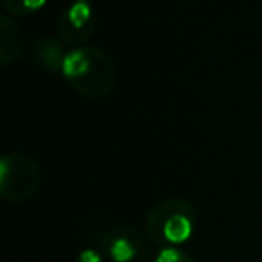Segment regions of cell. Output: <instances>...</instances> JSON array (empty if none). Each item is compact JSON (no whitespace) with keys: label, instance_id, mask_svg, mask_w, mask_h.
I'll use <instances>...</instances> for the list:
<instances>
[{"label":"cell","instance_id":"obj_1","mask_svg":"<svg viewBox=\"0 0 262 262\" xmlns=\"http://www.w3.org/2000/svg\"><path fill=\"white\" fill-rule=\"evenodd\" d=\"M61 72L79 94L88 97L106 95L115 81V67L112 59L99 49H76L65 54Z\"/></svg>","mask_w":262,"mask_h":262},{"label":"cell","instance_id":"obj_2","mask_svg":"<svg viewBox=\"0 0 262 262\" xmlns=\"http://www.w3.org/2000/svg\"><path fill=\"white\" fill-rule=\"evenodd\" d=\"M196 212L183 200H165L147 215V233L155 243L176 246L192 235Z\"/></svg>","mask_w":262,"mask_h":262},{"label":"cell","instance_id":"obj_3","mask_svg":"<svg viewBox=\"0 0 262 262\" xmlns=\"http://www.w3.org/2000/svg\"><path fill=\"white\" fill-rule=\"evenodd\" d=\"M40 182L36 165L22 155H8L0 162V194L9 201H24L34 194Z\"/></svg>","mask_w":262,"mask_h":262},{"label":"cell","instance_id":"obj_4","mask_svg":"<svg viewBox=\"0 0 262 262\" xmlns=\"http://www.w3.org/2000/svg\"><path fill=\"white\" fill-rule=\"evenodd\" d=\"M101 244L113 262H131L142 250V237L133 228L117 226L102 237Z\"/></svg>","mask_w":262,"mask_h":262},{"label":"cell","instance_id":"obj_5","mask_svg":"<svg viewBox=\"0 0 262 262\" xmlns=\"http://www.w3.org/2000/svg\"><path fill=\"white\" fill-rule=\"evenodd\" d=\"M59 34L69 43H81L92 34V9L88 2L76 0L59 18Z\"/></svg>","mask_w":262,"mask_h":262},{"label":"cell","instance_id":"obj_6","mask_svg":"<svg viewBox=\"0 0 262 262\" xmlns=\"http://www.w3.org/2000/svg\"><path fill=\"white\" fill-rule=\"evenodd\" d=\"M36 56L40 59V65L47 70H61L65 56L54 40H41L36 47Z\"/></svg>","mask_w":262,"mask_h":262},{"label":"cell","instance_id":"obj_7","mask_svg":"<svg viewBox=\"0 0 262 262\" xmlns=\"http://www.w3.org/2000/svg\"><path fill=\"white\" fill-rule=\"evenodd\" d=\"M45 2L47 0H4V6L8 11L15 15H27V13H34L43 8Z\"/></svg>","mask_w":262,"mask_h":262},{"label":"cell","instance_id":"obj_8","mask_svg":"<svg viewBox=\"0 0 262 262\" xmlns=\"http://www.w3.org/2000/svg\"><path fill=\"white\" fill-rule=\"evenodd\" d=\"M155 262H196V260L192 257H189L187 253H183L182 250H178L176 246H165L157 255V260Z\"/></svg>","mask_w":262,"mask_h":262},{"label":"cell","instance_id":"obj_9","mask_svg":"<svg viewBox=\"0 0 262 262\" xmlns=\"http://www.w3.org/2000/svg\"><path fill=\"white\" fill-rule=\"evenodd\" d=\"M76 262H102V257L95 250H83Z\"/></svg>","mask_w":262,"mask_h":262},{"label":"cell","instance_id":"obj_10","mask_svg":"<svg viewBox=\"0 0 262 262\" xmlns=\"http://www.w3.org/2000/svg\"><path fill=\"white\" fill-rule=\"evenodd\" d=\"M81 2H88V0H81Z\"/></svg>","mask_w":262,"mask_h":262}]
</instances>
